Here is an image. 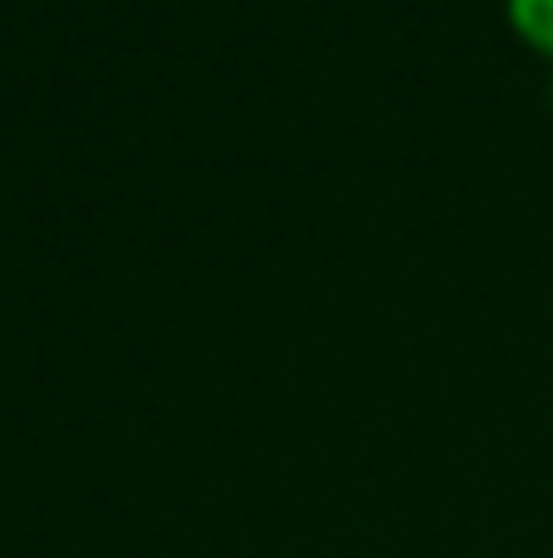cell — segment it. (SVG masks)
<instances>
[{
    "label": "cell",
    "instance_id": "cell-1",
    "mask_svg": "<svg viewBox=\"0 0 553 558\" xmlns=\"http://www.w3.org/2000/svg\"><path fill=\"white\" fill-rule=\"evenodd\" d=\"M509 15H515V25L525 29L529 45H539L553 54V0H509Z\"/></svg>",
    "mask_w": 553,
    "mask_h": 558
}]
</instances>
